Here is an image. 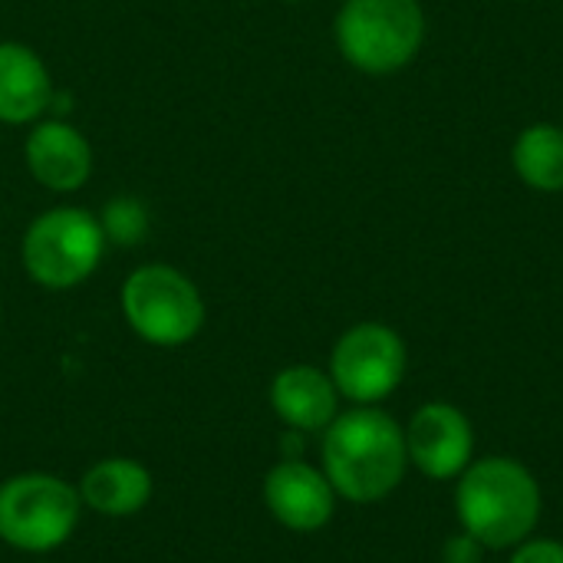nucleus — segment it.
<instances>
[{
  "label": "nucleus",
  "mask_w": 563,
  "mask_h": 563,
  "mask_svg": "<svg viewBox=\"0 0 563 563\" xmlns=\"http://www.w3.org/2000/svg\"><path fill=\"white\" fill-rule=\"evenodd\" d=\"M323 475L336 498L373 505L393 495L406 475V432L393 416L373 406L340 412L323 429Z\"/></svg>",
  "instance_id": "f257e3e1"
},
{
  "label": "nucleus",
  "mask_w": 563,
  "mask_h": 563,
  "mask_svg": "<svg viewBox=\"0 0 563 563\" xmlns=\"http://www.w3.org/2000/svg\"><path fill=\"white\" fill-rule=\"evenodd\" d=\"M455 508L465 531L478 538L485 551H505L528 541L538 528L541 488L521 462L495 455L462 472Z\"/></svg>",
  "instance_id": "f03ea898"
},
{
  "label": "nucleus",
  "mask_w": 563,
  "mask_h": 563,
  "mask_svg": "<svg viewBox=\"0 0 563 563\" xmlns=\"http://www.w3.org/2000/svg\"><path fill=\"white\" fill-rule=\"evenodd\" d=\"M426 40L419 0H346L336 13V46L363 73H399L416 59Z\"/></svg>",
  "instance_id": "7ed1b4c3"
},
{
  "label": "nucleus",
  "mask_w": 563,
  "mask_h": 563,
  "mask_svg": "<svg viewBox=\"0 0 563 563\" xmlns=\"http://www.w3.org/2000/svg\"><path fill=\"white\" fill-rule=\"evenodd\" d=\"M82 515L79 488L59 475L23 472L0 485V541L23 554L63 548Z\"/></svg>",
  "instance_id": "20e7f679"
},
{
  "label": "nucleus",
  "mask_w": 563,
  "mask_h": 563,
  "mask_svg": "<svg viewBox=\"0 0 563 563\" xmlns=\"http://www.w3.org/2000/svg\"><path fill=\"white\" fill-rule=\"evenodd\" d=\"M132 333L152 346H185L205 327V300L191 277L168 264L135 267L119 294Z\"/></svg>",
  "instance_id": "39448f33"
},
{
  "label": "nucleus",
  "mask_w": 563,
  "mask_h": 563,
  "mask_svg": "<svg viewBox=\"0 0 563 563\" xmlns=\"http://www.w3.org/2000/svg\"><path fill=\"white\" fill-rule=\"evenodd\" d=\"M106 234L99 218L82 208H53L40 214L23 238V267L46 290L82 284L102 261Z\"/></svg>",
  "instance_id": "423d86ee"
},
{
  "label": "nucleus",
  "mask_w": 563,
  "mask_h": 563,
  "mask_svg": "<svg viewBox=\"0 0 563 563\" xmlns=\"http://www.w3.org/2000/svg\"><path fill=\"white\" fill-rule=\"evenodd\" d=\"M406 343L386 323L350 327L330 356V379L336 393L356 406H373L393 396L406 376Z\"/></svg>",
  "instance_id": "0eeeda50"
},
{
  "label": "nucleus",
  "mask_w": 563,
  "mask_h": 563,
  "mask_svg": "<svg viewBox=\"0 0 563 563\" xmlns=\"http://www.w3.org/2000/svg\"><path fill=\"white\" fill-rule=\"evenodd\" d=\"M409 462L429 478H459L472 465V422L449 402H426L406 429Z\"/></svg>",
  "instance_id": "6e6552de"
},
{
  "label": "nucleus",
  "mask_w": 563,
  "mask_h": 563,
  "mask_svg": "<svg viewBox=\"0 0 563 563\" xmlns=\"http://www.w3.org/2000/svg\"><path fill=\"white\" fill-rule=\"evenodd\" d=\"M264 505L287 531L310 534L330 525L336 492L323 468H313L303 459H280L264 478Z\"/></svg>",
  "instance_id": "1a4fd4ad"
},
{
  "label": "nucleus",
  "mask_w": 563,
  "mask_h": 563,
  "mask_svg": "<svg viewBox=\"0 0 563 563\" xmlns=\"http://www.w3.org/2000/svg\"><path fill=\"white\" fill-rule=\"evenodd\" d=\"M26 168L49 191H76L92 172V148L69 122H43L26 135Z\"/></svg>",
  "instance_id": "9d476101"
},
{
  "label": "nucleus",
  "mask_w": 563,
  "mask_h": 563,
  "mask_svg": "<svg viewBox=\"0 0 563 563\" xmlns=\"http://www.w3.org/2000/svg\"><path fill=\"white\" fill-rule=\"evenodd\" d=\"M271 409L294 432H323L340 416V393L317 366H287L271 383Z\"/></svg>",
  "instance_id": "9b49d317"
},
{
  "label": "nucleus",
  "mask_w": 563,
  "mask_h": 563,
  "mask_svg": "<svg viewBox=\"0 0 563 563\" xmlns=\"http://www.w3.org/2000/svg\"><path fill=\"white\" fill-rule=\"evenodd\" d=\"M76 488H79L82 508L119 521V518H135L139 511L148 508L155 495V478L142 462L112 455V459L89 465Z\"/></svg>",
  "instance_id": "f8f14e48"
},
{
  "label": "nucleus",
  "mask_w": 563,
  "mask_h": 563,
  "mask_svg": "<svg viewBox=\"0 0 563 563\" xmlns=\"http://www.w3.org/2000/svg\"><path fill=\"white\" fill-rule=\"evenodd\" d=\"M53 99L43 59L23 43H0V122H33Z\"/></svg>",
  "instance_id": "ddd939ff"
},
{
  "label": "nucleus",
  "mask_w": 563,
  "mask_h": 563,
  "mask_svg": "<svg viewBox=\"0 0 563 563\" xmlns=\"http://www.w3.org/2000/svg\"><path fill=\"white\" fill-rule=\"evenodd\" d=\"M515 172L534 191H563V129L554 122L528 125L511 148Z\"/></svg>",
  "instance_id": "4468645a"
},
{
  "label": "nucleus",
  "mask_w": 563,
  "mask_h": 563,
  "mask_svg": "<svg viewBox=\"0 0 563 563\" xmlns=\"http://www.w3.org/2000/svg\"><path fill=\"white\" fill-rule=\"evenodd\" d=\"M99 224L109 244L132 247V244H142L148 234V211L139 198H112L102 208Z\"/></svg>",
  "instance_id": "2eb2a0df"
},
{
  "label": "nucleus",
  "mask_w": 563,
  "mask_h": 563,
  "mask_svg": "<svg viewBox=\"0 0 563 563\" xmlns=\"http://www.w3.org/2000/svg\"><path fill=\"white\" fill-rule=\"evenodd\" d=\"M511 563H563V544L541 538V541H521L515 548Z\"/></svg>",
  "instance_id": "dca6fc26"
},
{
  "label": "nucleus",
  "mask_w": 563,
  "mask_h": 563,
  "mask_svg": "<svg viewBox=\"0 0 563 563\" xmlns=\"http://www.w3.org/2000/svg\"><path fill=\"white\" fill-rule=\"evenodd\" d=\"M482 558H485V544L472 538L468 531L449 538L442 548V563H482Z\"/></svg>",
  "instance_id": "f3484780"
},
{
  "label": "nucleus",
  "mask_w": 563,
  "mask_h": 563,
  "mask_svg": "<svg viewBox=\"0 0 563 563\" xmlns=\"http://www.w3.org/2000/svg\"><path fill=\"white\" fill-rule=\"evenodd\" d=\"M280 459H303V432L287 429V435L280 439Z\"/></svg>",
  "instance_id": "a211bd4d"
}]
</instances>
